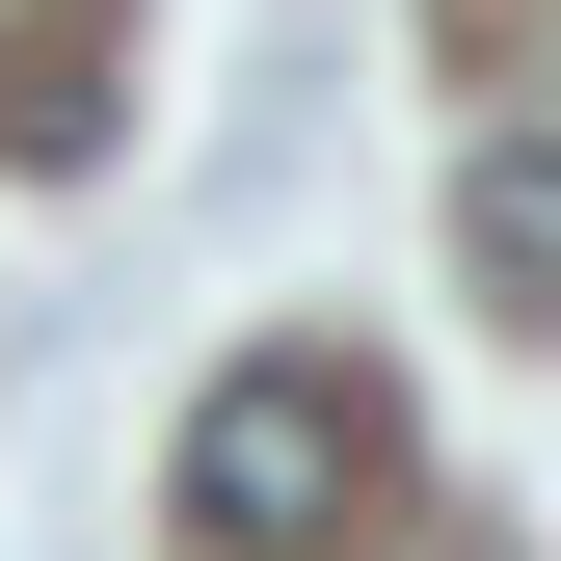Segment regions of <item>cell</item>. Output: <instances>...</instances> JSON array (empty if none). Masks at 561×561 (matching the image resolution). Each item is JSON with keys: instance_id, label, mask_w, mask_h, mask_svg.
I'll return each mask as SVG.
<instances>
[{"instance_id": "6da1fadb", "label": "cell", "mask_w": 561, "mask_h": 561, "mask_svg": "<svg viewBox=\"0 0 561 561\" xmlns=\"http://www.w3.org/2000/svg\"><path fill=\"white\" fill-rule=\"evenodd\" d=\"M187 535H241V561L375 535V401H347L321 347H241V375L187 401Z\"/></svg>"}, {"instance_id": "7a4b0ae2", "label": "cell", "mask_w": 561, "mask_h": 561, "mask_svg": "<svg viewBox=\"0 0 561 561\" xmlns=\"http://www.w3.org/2000/svg\"><path fill=\"white\" fill-rule=\"evenodd\" d=\"M455 241H481V295H561V107L455 134Z\"/></svg>"}]
</instances>
